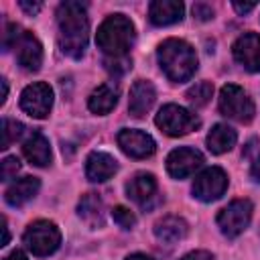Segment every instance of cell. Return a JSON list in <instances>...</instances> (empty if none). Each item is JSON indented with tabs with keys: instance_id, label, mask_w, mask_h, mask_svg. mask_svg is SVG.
I'll use <instances>...</instances> for the list:
<instances>
[{
	"instance_id": "cell-1",
	"label": "cell",
	"mask_w": 260,
	"mask_h": 260,
	"mask_svg": "<svg viewBox=\"0 0 260 260\" xmlns=\"http://www.w3.org/2000/svg\"><path fill=\"white\" fill-rule=\"evenodd\" d=\"M57 26H59L61 51L73 59H79L85 53L87 39H89V22H87V14H85V6L81 2H73V0L59 4Z\"/></svg>"
},
{
	"instance_id": "cell-2",
	"label": "cell",
	"mask_w": 260,
	"mask_h": 260,
	"mask_svg": "<svg viewBox=\"0 0 260 260\" xmlns=\"http://www.w3.org/2000/svg\"><path fill=\"white\" fill-rule=\"evenodd\" d=\"M156 55H158L160 69L175 83H183V81L191 79V75L197 69L195 49L189 43H185L183 39H167V41H162L158 51H156Z\"/></svg>"
},
{
	"instance_id": "cell-3",
	"label": "cell",
	"mask_w": 260,
	"mask_h": 260,
	"mask_svg": "<svg viewBox=\"0 0 260 260\" xmlns=\"http://www.w3.org/2000/svg\"><path fill=\"white\" fill-rule=\"evenodd\" d=\"M95 43L110 59L126 57L134 43V24L124 14H112L100 24L95 32Z\"/></svg>"
},
{
	"instance_id": "cell-4",
	"label": "cell",
	"mask_w": 260,
	"mask_h": 260,
	"mask_svg": "<svg viewBox=\"0 0 260 260\" xmlns=\"http://www.w3.org/2000/svg\"><path fill=\"white\" fill-rule=\"evenodd\" d=\"M154 124L169 136H185L191 130L199 128L201 122L193 112H189L177 104H167L158 110Z\"/></svg>"
},
{
	"instance_id": "cell-5",
	"label": "cell",
	"mask_w": 260,
	"mask_h": 260,
	"mask_svg": "<svg viewBox=\"0 0 260 260\" xmlns=\"http://www.w3.org/2000/svg\"><path fill=\"white\" fill-rule=\"evenodd\" d=\"M219 112L236 122L248 124L254 118V102L240 85L228 83L219 91Z\"/></svg>"
},
{
	"instance_id": "cell-6",
	"label": "cell",
	"mask_w": 260,
	"mask_h": 260,
	"mask_svg": "<svg viewBox=\"0 0 260 260\" xmlns=\"http://www.w3.org/2000/svg\"><path fill=\"white\" fill-rule=\"evenodd\" d=\"M24 244L35 256H49L53 254L61 244V234L53 221L39 219L28 225L24 232Z\"/></svg>"
},
{
	"instance_id": "cell-7",
	"label": "cell",
	"mask_w": 260,
	"mask_h": 260,
	"mask_svg": "<svg viewBox=\"0 0 260 260\" xmlns=\"http://www.w3.org/2000/svg\"><path fill=\"white\" fill-rule=\"evenodd\" d=\"M252 219V203L248 199H234L217 213V225L223 236L236 238L240 236Z\"/></svg>"
},
{
	"instance_id": "cell-8",
	"label": "cell",
	"mask_w": 260,
	"mask_h": 260,
	"mask_svg": "<svg viewBox=\"0 0 260 260\" xmlns=\"http://www.w3.org/2000/svg\"><path fill=\"white\" fill-rule=\"evenodd\" d=\"M228 189V175L219 167H209L201 171L193 181V195L201 201H215Z\"/></svg>"
},
{
	"instance_id": "cell-9",
	"label": "cell",
	"mask_w": 260,
	"mask_h": 260,
	"mask_svg": "<svg viewBox=\"0 0 260 260\" xmlns=\"http://www.w3.org/2000/svg\"><path fill=\"white\" fill-rule=\"evenodd\" d=\"M51 106H53V89L43 81L26 85L20 93V108L32 118L49 116Z\"/></svg>"
},
{
	"instance_id": "cell-10",
	"label": "cell",
	"mask_w": 260,
	"mask_h": 260,
	"mask_svg": "<svg viewBox=\"0 0 260 260\" xmlns=\"http://www.w3.org/2000/svg\"><path fill=\"white\" fill-rule=\"evenodd\" d=\"M203 165V154L195 148L181 146L167 156V171L175 179H185Z\"/></svg>"
},
{
	"instance_id": "cell-11",
	"label": "cell",
	"mask_w": 260,
	"mask_h": 260,
	"mask_svg": "<svg viewBox=\"0 0 260 260\" xmlns=\"http://www.w3.org/2000/svg\"><path fill=\"white\" fill-rule=\"evenodd\" d=\"M118 144L132 158H146L156 148L152 136H148L142 130H132V128H124L118 132Z\"/></svg>"
},
{
	"instance_id": "cell-12",
	"label": "cell",
	"mask_w": 260,
	"mask_h": 260,
	"mask_svg": "<svg viewBox=\"0 0 260 260\" xmlns=\"http://www.w3.org/2000/svg\"><path fill=\"white\" fill-rule=\"evenodd\" d=\"M14 49H16V61L24 71H39L43 63V49L32 32L22 30L14 43Z\"/></svg>"
},
{
	"instance_id": "cell-13",
	"label": "cell",
	"mask_w": 260,
	"mask_h": 260,
	"mask_svg": "<svg viewBox=\"0 0 260 260\" xmlns=\"http://www.w3.org/2000/svg\"><path fill=\"white\" fill-rule=\"evenodd\" d=\"M236 61L248 71H260V35L246 32L234 43Z\"/></svg>"
},
{
	"instance_id": "cell-14",
	"label": "cell",
	"mask_w": 260,
	"mask_h": 260,
	"mask_svg": "<svg viewBox=\"0 0 260 260\" xmlns=\"http://www.w3.org/2000/svg\"><path fill=\"white\" fill-rule=\"evenodd\" d=\"M126 193L140 207H150L156 199V179L150 173H138L126 183Z\"/></svg>"
},
{
	"instance_id": "cell-15",
	"label": "cell",
	"mask_w": 260,
	"mask_h": 260,
	"mask_svg": "<svg viewBox=\"0 0 260 260\" xmlns=\"http://www.w3.org/2000/svg\"><path fill=\"white\" fill-rule=\"evenodd\" d=\"M154 98H156V91H154V85L150 81H144V79H136L132 89H130V100H128V112L134 116V118H142L154 104Z\"/></svg>"
},
{
	"instance_id": "cell-16",
	"label": "cell",
	"mask_w": 260,
	"mask_h": 260,
	"mask_svg": "<svg viewBox=\"0 0 260 260\" xmlns=\"http://www.w3.org/2000/svg\"><path fill=\"white\" fill-rule=\"evenodd\" d=\"M183 2L177 0H154L148 6V18L156 26H167L173 22H179L183 18Z\"/></svg>"
},
{
	"instance_id": "cell-17",
	"label": "cell",
	"mask_w": 260,
	"mask_h": 260,
	"mask_svg": "<svg viewBox=\"0 0 260 260\" xmlns=\"http://www.w3.org/2000/svg\"><path fill=\"white\" fill-rule=\"evenodd\" d=\"M118 171V162L108 152H91L85 160V175L93 183L108 181Z\"/></svg>"
},
{
	"instance_id": "cell-18",
	"label": "cell",
	"mask_w": 260,
	"mask_h": 260,
	"mask_svg": "<svg viewBox=\"0 0 260 260\" xmlns=\"http://www.w3.org/2000/svg\"><path fill=\"white\" fill-rule=\"evenodd\" d=\"M22 152L26 156V160L30 165H37V167H47L51 162V146H49V140L41 134V132H32L24 144H22Z\"/></svg>"
},
{
	"instance_id": "cell-19",
	"label": "cell",
	"mask_w": 260,
	"mask_h": 260,
	"mask_svg": "<svg viewBox=\"0 0 260 260\" xmlns=\"http://www.w3.org/2000/svg\"><path fill=\"white\" fill-rule=\"evenodd\" d=\"M39 187H41V183H39L37 177H22V179L14 181V183L6 189L4 199H6L8 205H12V207H20L22 203H26L28 199H32V197L37 195Z\"/></svg>"
},
{
	"instance_id": "cell-20",
	"label": "cell",
	"mask_w": 260,
	"mask_h": 260,
	"mask_svg": "<svg viewBox=\"0 0 260 260\" xmlns=\"http://www.w3.org/2000/svg\"><path fill=\"white\" fill-rule=\"evenodd\" d=\"M185 234H187V223L183 217L167 215L154 223V236L165 244H175V242L183 240Z\"/></svg>"
},
{
	"instance_id": "cell-21",
	"label": "cell",
	"mask_w": 260,
	"mask_h": 260,
	"mask_svg": "<svg viewBox=\"0 0 260 260\" xmlns=\"http://www.w3.org/2000/svg\"><path fill=\"white\" fill-rule=\"evenodd\" d=\"M118 102V87L114 83H102L98 85L89 100H87V106L93 114H108Z\"/></svg>"
},
{
	"instance_id": "cell-22",
	"label": "cell",
	"mask_w": 260,
	"mask_h": 260,
	"mask_svg": "<svg viewBox=\"0 0 260 260\" xmlns=\"http://www.w3.org/2000/svg\"><path fill=\"white\" fill-rule=\"evenodd\" d=\"M77 211H79V217H81L89 228H98V225L104 223V203H102V199L98 197V193H85V195L79 199Z\"/></svg>"
},
{
	"instance_id": "cell-23",
	"label": "cell",
	"mask_w": 260,
	"mask_h": 260,
	"mask_svg": "<svg viewBox=\"0 0 260 260\" xmlns=\"http://www.w3.org/2000/svg\"><path fill=\"white\" fill-rule=\"evenodd\" d=\"M236 130L230 128L228 124H215L211 128V132L207 134V148L213 154H221L228 152L234 144H236Z\"/></svg>"
},
{
	"instance_id": "cell-24",
	"label": "cell",
	"mask_w": 260,
	"mask_h": 260,
	"mask_svg": "<svg viewBox=\"0 0 260 260\" xmlns=\"http://www.w3.org/2000/svg\"><path fill=\"white\" fill-rule=\"evenodd\" d=\"M213 95V85L209 81H199L193 87L187 89V100L195 106V108H203Z\"/></svg>"
},
{
	"instance_id": "cell-25",
	"label": "cell",
	"mask_w": 260,
	"mask_h": 260,
	"mask_svg": "<svg viewBox=\"0 0 260 260\" xmlns=\"http://www.w3.org/2000/svg\"><path fill=\"white\" fill-rule=\"evenodd\" d=\"M22 130H24V126L20 124V122H16V120H10V118H4L2 120V142H0V148H8L20 134H22Z\"/></svg>"
},
{
	"instance_id": "cell-26",
	"label": "cell",
	"mask_w": 260,
	"mask_h": 260,
	"mask_svg": "<svg viewBox=\"0 0 260 260\" xmlns=\"http://www.w3.org/2000/svg\"><path fill=\"white\" fill-rule=\"evenodd\" d=\"M112 217H114V221H116L120 228H126V230L136 223L134 213H132L128 207H124V205H116V207L112 209Z\"/></svg>"
},
{
	"instance_id": "cell-27",
	"label": "cell",
	"mask_w": 260,
	"mask_h": 260,
	"mask_svg": "<svg viewBox=\"0 0 260 260\" xmlns=\"http://www.w3.org/2000/svg\"><path fill=\"white\" fill-rule=\"evenodd\" d=\"M18 171H20V160L16 156H6L0 167V177H2V181H10L16 177Z\"/></svg>"
},
{
	"instance_id": "cell-28",
	"label": "cell",
	"mask_w": 260,
	"mask_h": 260,
	"mask_svg": "<svg viewBox=\"0 0 260 260\" xmlns=\"http://www.w3.org/2000/svg\"><path fill=\"white\" fill-rule=\"evenodd\" d=\"M128 67H130V59L128 57H114V59L106 61V69L110 73H114V75H120V73L128 71Z\"/></svg>"
},
{
	"instance_id": "cell-29",
	"label": "cell",
	"mask_w": 260,
	"mask_h": 260,
	"mask_svg": "<svg viewBox=\"0 0 260 260\" xmlns=\"http://www.w3.org/2000/svg\"><path fill=\"white\" fill-rule=\"evenodd\" d=\"M193 16L197 20H209V18H213V8L205 2H197V4H193Z\"/></svg>"
},
{
	"instance_id": "cell-30",
	"label": "cell",
	"mask_w": 260,
	"mask_h": 260,
	"mask_svg": "<svg viewBox=\"0 0 260 260\" xmlns=\"http://www.w3.org/2000/svg\"><path fill=\"white\" fill-rule=\"evenodd\" d=\"M181 260H213V256L209 252H205V250H195V252L185 254Z\"/></svg>"
},
{
	"instance_id": "cell-31",
	"label": "cell",
	"mask_w": 260,
	"mask_h": 260,
	"mask_svg": "<svg viewBox=\"0 0 260 260\" xmlns=\"http://www.w3.org/2000/svg\"><path fill=\"white\" fill-rule=\"evenodd\" d=\"M18 4H20V8H22V10H26L28 14H37V12L41 10V6H43L41 2H32V4H30V2H24V0H20Z\"/></svg>"
},
{
	"instance_id": "cell-32",
	"label": "cell",
	"mask_w": 260,
	"mask_h": 260,
	"mask_svg": "<svg viewBox=\"0 0 260 260\" xmlns=\"http://www.w3.org/2000/svg\"><path fill=\"white\" fill-rule=\"evenodd\" d=\"M234 8H236L240 14H244V12H250L252 8H256V4H254V2H248V4H242V2H234Z\"/></svg>"
},
{
	"instance_id": "cell-33",
	"label": "cell",
	"mask_w": 260,
	"mask_h": 260,
	"mask_svg": "<svg viewBox=\"0 0 260 260\" xmlns=\"http://www.w3.org/2000/svg\"><path fill=\"white\" fill-rule=\"evenodd\" d=\"M250 175H252V179H254V181H258V183H260V158H256V162L252 165Z\"/></svg>"
},
{
	"instance_id": "cell-34",
	"label": "cell",
	"mask_w": 260,
	"mask_h": 260,
	"mask_svg": "<svg viewBox=\"0 0 260 260\" xmlns=\"http://www.w3.org/2000/svg\"><path fill=\"white\" fill-rule=\"evenodd\" d=\"M4 260H28L26 256H24V252H20V250H14V252H10Z\"/></svg>"
},
{
	"instance_id": "cell-35",
	"label": "cell",
	"mask_w": 260,
	"mask_h": 260,
	"mask_svg": "<svg viewBox=\"0 0 260 260\" xmlns=\"http://www.w3.org/2000/svg\"><path fill=\"white\" fill-rule=\"evenodd\" d=\"M126 260H154L152 256H146V254H130V256H126Z\"/></svg>"
}]
</instances>
